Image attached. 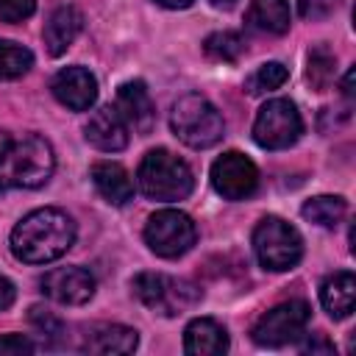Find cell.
<instances>
[{"mask_svg": "<svg viewBox=\"0 0 356 356\" xmlns=\"http://www.w3.org/2000/svg\"><path fill=\"white\" fill-rule=\"evenodd\" d=\"M75 242V222L61 209H36L11 231V253L25 264H47L64 256Z\"/></svg>", "mask_w": 356, "mask_h": 356, "instance_id": "6da1fadb", "label": "cell"}, {"mask_svg": "<svg viewBox=\"0 0 356 356\" xmlns=\"http://www.w3.org/2000/svg\"><path fill=\"white\" fill-rule=\"evenodd\" d=\"M56 170L53 147L39 134H25L14 139L8 131H0V195L19 186L36 189L50 181Z\"/></svg>", "mask_w": 356, "mask_h": 356, "instance_id": "7a4b0ae2", "label": "cell"}, {"mask_svg": "<svg viewBox=\"0 0 356 356\" xmlns=\"http://www.w3.org/2000/svg\"><path fill=\"white\" fill-rule=\"evenodd\" d=\"M136 181H139L142 195L150 200H159V203L184 200L195 189V175H192L189 164L164 147L145 153V159L136 170Z\"/></svg>", "mask_w": 356, "mask_h": 356, "instance_id": "3957f363", "label": "cell"}, {"mask_svg": "<svg viewBox=\"0 0 356 356\" xmlns=\"http://www.w3.org/2000/svg\"><path fill=\"white\" fill-rule=\"evenodd\" d=\"M170 128L184 145H189L195 150L217 145L225 134L222 114L217 111V106L209 97H203L197 92H189L172 103Z\"/></svg>", "mask_w": 356, "mask_h": 356, "instance_id": "277c9868", "label": "cell"}, {"mask_svg": "<svg viewBox=\"0 0 356 356\" xmlns=\"http://www.w3.org/2000/svg\"><path fill=\"white\" fill-rule=\"evenodd\" d=\"M131 289L142 306H147L150 312H156L161 317L184 314L200 300V289L192 281L175 278L167 273H139V275H134Z\"/></svg>", "mask_w": 356, "mask_h": 356, "instance_id": "5b68a950", "label": "cell"}, {"mask_svg": "<svg viewBox=\"0 0 356 356\" xmlns=\"http://www.w3.org/2000/svg\"><path fill=\"white\" fill-rule=\"evenodd\" d=\"M253 253L264 270H292L303 256V239L295 225L281 217H264L253 228Z\"/></svg>", "mask_w": 356, "mask_h": 356, "instance_id": "8992f818", "label": "cell"}, {"mask_svg": "<svg viewBox=\"0 0 356 356\" xmlns=\"http://www.w3.org/2000/svg\"><path fill=\"white\" fill-rule=\"evenodd\" d=\"M303 134V120L289 97L267 100L253 120V139L264 150H284L295 145Z\"/></svg>", "mask_w": 356, "mask_h": 356, "instance_id": "52a82bcc", "label": "cell"}, {"mask_svg": "<svg viewBox=\"0 0 356 356\" xmlns=\"http://www.w3.org/2000/svg\"><path fill=\"white\" fill-rule=\"evenodd\" d=\"M197 239V228L189 214L178 209H161L147 217L145 222V242L161 259H178L192 250Z\"/></svg>", "mask_w": 356, "mask_h": 356, "instance_id": "ba28073f", "label": "cell"}, {"mask_svg": "<svg viewBox=\"0 0 356 356\" xmlns=\"http://www.w3.org/2000/svg\"><path fill=\"white\" fill-rule=\"evenodd\" d=\"M312 309L306 300H286L264 312L253 325V342L261 348H281L295 342L309 325Z\"/></svg>", "mask_w": 356, "mask_h": 356, "instance_id": "9c48e42d", "label": "cell"}, {"mask_svg": "<svg viewBox=\"0 0 356 356\" xmlns=\"http://www.w3.org/2000/svg\"><path fill=\"white\" fill-rule=\"evenodd\" d=\"M211 186L225 200H245L259 186V170L245 153L228 150L211 164Z\"/></svg>", "mask_w": 356, "mask_h": 356, "instance_id": "30bf717a", "label": "cell"}, {"mask_svg": "<svg viewBox=\"0 0 356 356\" xmlns=\"http://www.w3.org/2000/svg\"><path fill=\"white\" fill-rule=\"evenodd\" d=\"M42 292L64 306H81L95 295V275L83 267H56L42 275Z\"/></svg>", "mask_w": 356, "mask_h": 356, "instance_id": "8fae6325", "label": "cell"}, {"mask_svg": "<svg viewBox=\"0 0 356 356\" xmlns=\"http://www.w3.org/2000/svg\"><path fill=\"white\" fill-rule=\"evenodd\" d=\"M50 89L56 100L67 106L70 111H86L97 100V78L86 67H78V64L58 70L56 78L50 81Z\"/></svg>", "mask_w": 356, "mask_h": 356, "instance_id": "7c38bea8", "label": "cell"}, {"mask_svg": "<svg viewBox=\"0 0 356 356\" xmlns=\"http://www.w3.org/2000/svg\"><path fill=\"white\" fill-rule=\"evenodd\" d=\"M83 136L92 147L103 153H117L128 147V122L122 120L117 106H100L83 125Z\"/></svg>", "mask_w": 356, "mask_h": 356, "instance_id": "4fadbf2b", "label": "cell"}, {"mask_svg": "<svg viewBox=\"0 0 356 356\" xmlns=\"http://www.w3.org/2000/svg\"><path fill=\"white\" fill-rule=\"evenodd\" d=\"M136 345H139L136 328L120 325V323H97L86 328L81 350L100 353V356H120V353H134Z\"/></svg>", "mask_w": 356, "mask_h": 356, "instance_id": "5bb4252c", "label": "cell"}, {"mask_svg": "<svg viewBox=\"0 0 356 356\" xmlns=\"http://www.w3.org/2000/svg\"><path fill=\"white\" fill-rule=\"evenodd\" d=\"M117 111L122 114L128 128H134L136 134H150L156 122V106L142 81H125L117 89Z\"/></svg>", "mask_w": 356, "mask_h": 356, "instance_id": "9a60e30c", "label": "cell"}, {"mask_svg": "<svg viewBox=\"0 0 356 356\" xmlns=\"http://www.w3.org/2000/svg\"><path fill=\"white\" fill-rule=\"evenodd\" d=\"M184 350L189 356H220L228 350V331L211 317H195L184 328Z\"/></svg>", "mask_w": 356, "mask_h": 356, "instance_id": "2e32d148", "label": "cell"}, {"mask_svg": "<svg viewBox=\"0 0 356 356\" xmlns=\"http://www.w3.org/2000/svg\"><path fill=\"white\" fill-rule=\"evenodd\" d=\"M81 28H83V14L75 6H58L47 17L44 31H42V39H44L47 53L50 56H61L75 42V36L81 33Z\"/></svg>", "mask_w": 356, "mask_h": 356, "instance_id": "e0dca14e", "label": "cell"}, {"mask_svg": "<svg viewBox=\"0 0 356 356\" xmlns=\"http://www.w3.org/2000/svg\"><path fill=\"white\" fill-rule=\"evenodd\" d=\"M92 184L100 192L103 200L111 206H125L134 197V181L117 161H97L92 164Z\"/></svg>", "mask_w": 356, "mask_h": 356, "instance_id": "ac0fdd59", "label": "cell"}, {"mask_svg": "<svg viewBox=\"0 0 356 356\" xmlns=\"http://www.w3.org/2000/svg\"><path fill=\"white\" fill-rule=\"evenodd\" d=\"M320 300L325 306V312L334 320H345L350 317L353 306H356V275L350 270H339L331 273L323 286H320Z\"/></svg>", "mask_w": 356, "mask_h": 356, "instance_id": "d6986e66", "label": "cell"}, {"mask_svg": "<svg viewBox=\"0 0 356 356\" xmlns=\"http://www.w3.org/2000/svg\"><path fill=\"white\" fill-rule=\"evenodd\" d=\"M245 22H248V28H253L259 33L281 36L289 31V22H292L289 3L286 0H250V6L245 11Z\"/></svg>", "mask_w": 356, "mask_h": 356, "instance_id": "ffe728a7", "label": "cell"}, {"mask_svg": "<svg viewBox=\"0 0 356 356\" xmlns=\"http://www.w3.org/2000/svg\"><path fill=\"white\" fill-rule=\"evenodd\" d=\"M300 214L320 225V228H334L342 222V217L348 214V200L339 197V195H317V197H309L300 209Z\"/></svg>", "mask_w": 356, "mask_h": 356, "instance_id": "44dd1931", "label": "cell"}, {"mask_svg": "<svg viewBox=\"0 0 356 356\" xmlns=\"http://www.w3.org/2000/svg\"><path fill=\"white\" fill-rule=\"evenodd\" d=\"M33 67V53L19 42L0 39V81L22 78Z\"/></svg>", "mask_w": 356, "mask_h": 356, "instance_id": "7402d4cb", "label": "cell"}, {"mask_svg": "<svg viewBox=\"0 0 356 356\" xmlns=\"http://www.w3.org/2000/svg\"><path fill=\"white\" fill-rule=\"evenodd\" d=\"M334 75H337V56L328 47H323V44L314 47L309 53V67H306V78H309L312 89H317V92L328 89Z\"/></svg>", "mask_w": 356, "mask_h": 356, "instance_id": "603a6c76", "label": "cell"}, {"mask_svg": "<svg viewBox=\"0 0 356 356\" xmlns=\"http://www.w3.org/2000/svg\"><path fill=\"white\" fill-rule=\"evenodd\" d=\"M203 50L214 61H236L245 53V39L236 31H217L203 42Z\"/></svg>", "mask_w": 356, "mask_h": 356, "instance_id": "cb8c5ba5", "label": "cell"}, {"mask_svg": "<svg viewBox=\"0 0 356 356\" xmlns=\"http://www.w3.org/2000/svg\"><path fill=\"white\" fill-rule=\"evenodd\" d=\"M289 78V70L281 61H267L261 64L250 78H248V92L250 95H261V92H273L278 86H284V81Z\"/></svg>", "mask_w": 356, "mask_h": 356, "instance_id": "d4e9b609", "label": "cell"}, {"mask_svg": "<svg viewBox=\"0 0 356 356\" xmlns=\"http://www.w3.org/2000/svg\"><path fill=\"white\" fill-rule=\"evenodd\" d=\"M36 11V0H0L3 22H22Z\"/></svg>", "mask_w": 356, "mask_h": 356, "instance_id": "484cf974", "label": "cell"}, {"mask_svg": "<svg viewBox=\"0 0 356 356\" xmlns=\"http://www.w3.org/2000/svg\"><path fill=\"white\" fill-rule=\"evenodd\" d=\"M342 0H298V11L303 19H325L339 8Z\"/></svg>", "mask_w": 356, "mask_h": 356, "instance_id": "4316f807", "label": "cell"}, {"mask_svg": "<svg viewBox=\"0 0 356 356\" xmlns=\"http://www.w3.org/2000/svg\"><path fill=\"white\" fill-rule=\"evenodd\" d=\"M36 345L22 337V334H3L0 337V356H19V353H33Z\"/></svg>", "mask_w": 356, "mask_h": 356, "instance_id": "83f0119b", "label": "cell"}, {"mask_svg": "<svg viewBox=\"0 0 356 356\" xmlns=\"http://www.w3.org/2000/svg\"><path fill=\"white\" fill-rule=\"evenodd\" d=\"M31 323H33L39 331L50 334V337H56V334L61 331V320H58V317H53V312L42 309V306H33V309H31Z\"/></svg>", "mask_w": 356, "mask_h": 356, "instance_id": "f1b7e54d", "label": "cell"}, {"mask_svg": "<svg viewBox=\"0 0 356 356\" xmlns=\"http://www.w3.org/2000/svg\"><path fill=\"white\" fill-rule=\"evenodd\" d=\"M303 350H306V353H331V350H334V345H331L323 334H314V337L303 345Z\"/></svg>", "mask_w": 356, "mask_h": 356, "instance_id": "f546056e", "label": "cell"}, {"mask_svg": "<svg viewBox=\"0 0 356 356\" xmlns=\"http://www.w3.org/2000/svg\"><path fill=\"white\" fill-rule=\"evenodd\" d=\"M14 298H17L14 284H11L6 275H0V312H3V309H8V306L14 303Z\"/></svg>", "mask_w": 356, "mask_h": 356, "instance_id": "4dcf8cb0", "label": "cell"}, {"mask_svg": "<svg viewBox=\"0 0 356 356\" xmlns=\"http://www.w3.org/2000/svg\"><path fill=\"white\" fill-rule=\"evenodd\" d=\"M353 75H356V70H348L342 78V95L345 97H353Z\"/></svg>", "mask_w": 356, "mask_h": 356, "instance_id": "1f68e13d", "label": "cell"}, {"mask_svg": "<svg viewBox=\"0 0 356 356\" xmlns=\"http://www.w3.org/2000/svg\"><path fill=\"white\" fill-rule=\"evenodd\" d=\"M159 6H164V8H189L195 0H156Z\"/></svg>", "mask_w": 356, "mask_h": 356, "instance_id": "d6a6232c", "label": "cell"}, {"mask_svg": "<svg viewBox=\"0 0 356 356\" xmlns=\"http://www.w3.org/2000/svg\"><path fill=\"white\" fill-rule=\"evenodd\" d=\"M211 3H214V6H220V8H228V6H234L236 0H211Z\"/></svg>", "mask_w": 356, "mask_h": 356, "instance_id": "836d02e7", "label": "cell"}]
</instances>
